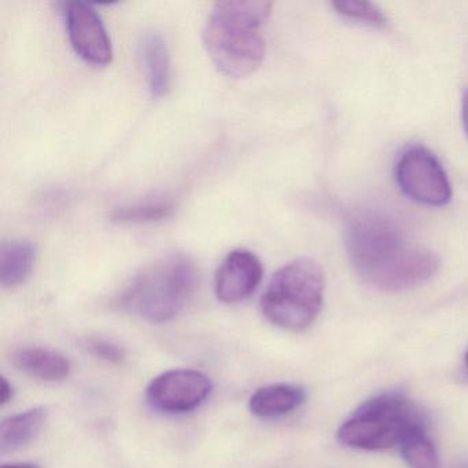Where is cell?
I'll list each match as a JSON object with an SVG mask.
<instances>
[{"mask_svg": "<svg viewBox=\"0 0 468 468\" xmlns=\"http://www.w3.org/2000/svg\"><path fill=\"white\" fill-rule=\"evenodd\" d=\"M37 246L31 240L9 239L0 243V283L16 287L24 283L34 268Z\"/></svg>", "mask_w": 468, "mask_h": 468, "instance_id": "cell-14", "label": "cell"}, {"mask_svg": "<svg viewBox=\"0 0 468 468\" xmlns=\"http://www.w3.org/2000/svg\"><path fill=\"white\" fill-rule=\"evenodd\" d=\"M272 4L264 0H227L213 7L204 29V45L223 75L245 79L253 75L265 57L262 27Z\"/></svg>", "mask_w": 468, "mask_h": 468, "instance_id": "cell-2", "label": "cell"}, {"mask_svg": "<svg viewBox=\"0 0 468 468\" xmlns=\"http://www.w3.org/2000/svg\"><path fill=\"white\" fill-rule=\"evenodd\" d=\"M396 177L402 193L419 204L443 207L451 201L452 187L446 172L424 147L413 146L402 153Z\"/></svg>", "mask_w": 468, "mask_h": 468, "instance_id": "cell-6", "label": "cell"}, {"mask_svg": "<svg viewBox=\"0 0 468 468\" xmlns=\"http://www.w3.org/2000/svg\"><path fill=\"white\" fill-rule=\"evenodd\" d=\"M465 363H467V367H468V352H467V355H465Z\"/></svg>", "mask_w": 468, "mask_h": 468, "instance_id": "cell-22", "label": "cell"}, {"mask_svg": "<svg viewBox=\"0 0 468 468\" xmlns=\"http://www.w3.org/2000/svg\"><path fill=\"white\" fill-rule=\"evenodd\" d=\"M48 421V410L37 407L4 419L0 424V451L15 452L37 440Z\"/></svg>", "mask_w": 468, "mask_h": 468, "instance_id": "cell-12", "label": "cell"}, {"mask_svg": "<svg viewBox=\"0 0 468 468\" xmlns=\"http://www.w3.org/2000/svg\"><path fill=\"white\" fill-rule=\"evenodd\" d=\"M65 23L72 48L90 64L105 67L113 59L108 32L97 10L86 2L64 4Z\"/></svg>", "mask_w": 468, "mask_h": 468, "instance_id": "cell-8", "label": "cell"}, {"mask_svg": "<svg viewBox=\"0 0 468 468\" xmlns=\"http://www.w3.org/2000/svg\"><path fill=\"white\" fill-rule=\"evenodd\" d=\"M463 468H468V465H465V467H463Z\"/></svg>", "mask_w": 468, "mask_h": 468, "instance_id": "cell-23", "label": "cell"}, {"mask_svg": "<svg viewBox=\"0 0 468 468\" xmlns=\"http://www.w3.org/2000/svg\"><path fill=\"white\" fill-rule=\"evenodd\" d=\"M174 212L175 204L169 199H147L138 204L117 207L111 213V220L122 224L153 223L171 218Z\"/></svg>", "mask_w": 468, "mask_h": 468, "instance_id": "cell-16", "label": "cell"}, {"mask_svg": "<svg viewBox=\"0 0 468 468\" xmlns=\"http://www.w3.org/2000/svg\"><path fill=\"white\" fill-rule=\"evenodd\" d=\"M212 391L207 375L196 369H171L158 375L147 386L146 399L164 413H187L204 404Z\"/></svg>", "mask_w": 468, "mask_h": 468, "instance_id": "cell-7", "label": "cell"}, {"mask_svg": "<svg viewBox=\"0 0 468 468\" xmlns=\"http://www.w3.org/2000/svg\"><path fill=\"white\" fill-rule=\"evenodd\" d=\"M334 9L336 13L344 16L347 20L360 21L367 26L378 27L382 28L388 24L383 13L371 2H360V0H341L334 2Z\"/></svg>", "mask_w": 468, "mask_h": 468, "instance_id": "cell-17", "label": "cell"}, {"mask_svg": "<svg viewBox=\"0 0 468 468\" xmlns=\"http://www.w3.org/2000/svg\"><path fill=\"white\" fill-rule=\"evenodd\" d=\"M463 122H464L465 133L468 135V91L465 92L463 100Z\"/></svg>", "mask_w": 468, "mask_h": 468, "instance_id": "cell-20", "label": "cell"}, {"mask_svg": "<svg viewBox=\"0 0 468 468\" xmlns=\"http://www.w3.org/2000/svg\"><path fill=\"white\" fill-rule=\"evenodd\" d=\"M305 399V390L300 386L271 385L259 388L251 396L249 408L259 418H279L297 410Z\"/></svg>", "mask_w": 468, "mask_h": 468, "instance_id": "cell-13", "label": "cell"}, {"mask_svg": "<svg viewBox=\"0 0 468 468\" xmlns=\"http://www.w3.org/2000/svg\"><path fill=\"white\" fill-rule=\"evenodd\" d=\"M84 347L90 355L112 364H120L124 360L125 353L119 345L112 344L102 338H90L84 342Z\"/></svg>", "mask_w": 468, "mask_h": 468, "instance_id": "cell-18", "label": "cell"}, {"mask_svg": "<svg viewBox=\"0 0 468 468\" xmlns=\"http://www.w3.org/2000/svg\"><path fill=\"white\" fill-rule=\"evenodd\" d=\"M347 254L361 281L386 292L426 283L440 267L434 251L408 240L385 218H363L347 231Z\"/></svg>", "mask_w": 468, "mask_h": 468, "instance_id": "cell-1", "label": "cell"}, {"mask_svg": "<svg viewBox=\"0 0 468 468\" xmlns=\"http://www.w3.org/2000/svg\"><path fill=\"white\" fill-rule=\"evenodd\" d=\"M323 294L322 267L311 259L294 260L271 279L261 298V311L276 327L300 333L319 316Z\"/></svg>", "mask_w": 468, "mask_h": 468, "instance_id": "cell-4", "label": "cell"}, {"mask_svg": "<svg viewBox=\"0 0 468 468\" xmlns=\"http://www.w3.org/2000/svg\"><path fill=\"white\" fill-rule=\"evenodd\" d=\"M261 279L259 257L245 249H238L224 259L216 272V297L227 305L242 303L256 292Z\"/></svg>", "mask_w": 468, "mask_h": 468, "instance_id": "cell-9", "label": "cell"}, {"mask_svg": "<svg viewBox=\"0 0 468 468\" xmlns=\"http://www.w3.org/2000/svg\"><path fill=\"white\" fill-rule=\"evenodd\" d=\"M423 420L415 405L399 393H385L364 402L338 431L344 445L363 451H385L399 445L402 435Z\"/></svg>", "mask_w": 468, "mask_h": 468, "instance_id": "cell-5", "label": "cell"}, {"mask_svg": "<svg viewBox=\"0 0 468 468\" xmlns=\"http://www.w3.org/2000/svg\"><path fill=\"white\" fill-rule=\"evenodd\" d=\"M197 286L196 264L185 254H171L136 273L113 303L147 322L165 323L187 306Z\"/></svg>", "mask_w": 468, "mask_h": 468, "instance_id": "cell-3", "label": "cell"}, {"mask_svg": "<svg viewBox=\"0 0 468 468\" xmlns=\"http://www.w3.org/2000/svg\"><path fill=\"white\" fill-rule=\"evenodd\" d=\"M13 364L29 377L59 382L70 374V363L61 353L43 347H23L13 355Z\"/></svg>", "mask_w": 468, "mask_h": 468, "instance_id": "cell-11", "label": "cell"}, {"mask_svg": "<svg viewBox=\"0 0 468 468\" xmlns=\"http://www.w3.org/2000/svg\"><path fill=\"white\" fill-rule=\"evenodd\" d=\"M141 58L153 97L168 94L172 83L171 56L168 45L160 34L144 35L141 43Z\"/></svg>", "mask_w": 468, "mask_h": 468, "instance_id": "cell-10", "label": "cell"}, {"mask_svg": "<svg viewBox=\"0 0 468 468\" xmlns=\"http://www.w3.org/2000/svg\"><path fill=\"white\" fill-rule=\"evenodd\" d=\"M2 468H39L37 465L29 464V463H13V464H4Z\"/></svg>", "mask_w": 468, "mask_h": 468, "instance_id": "cell-21", "label": "cell"}, {"mask_svg": "<svg viewBox=\"0 0 468 468\" xmlns=\"http://www.w3.org/2000/svg\"><path fill=\"white\" fill-rule=\"evenodd\" d=\"M13 399V388L6 378H2V388H0V399H2V405L7 404L10 399Z\"/></svg>", "mask_w": 468, "mask_h": 468, "instance_id": "cell-19", "label": "cell"}, {"mask_svg": "<svg viewBox=\"0 0 468 468\" xmlns=\"http://www.w3.org/2000/svg\"><path fill=\"white\" fill-rule=\"evenodd\" d=\"M399 446L402 457L410 468L440 467L437 449L427 434L424 420L410 426L402 435Z\"/></svg>", "mask_w": 468, "mask_h": 468, "instance_id": "cell-15", "label": "cell"}]
</instances>
